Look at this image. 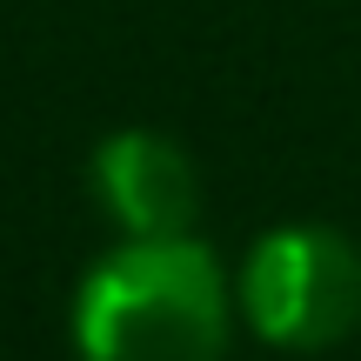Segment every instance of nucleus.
I'll use <instances>...</instances> for the list:
<instances>
[{
	"label": "nucleus",
	"mask_w": 361,
	"mask_h": 361,
	"mask_svg": "<svg viewBox=\"0 0 361 361\" xmlns=\"http://www.w3.org/2000/svg\"><path fill=\"white\" fill-rule=\"evenodd\" d=\"M234 274L201 234L121 241L74 288V355L80 361H228L234 341Z\"/></svg>",
	"instance_id": "obj_1"
},
{
	"label": "nucleus",
	"mask_w": 361,
	"mask_h": 361,
	"mask_svg": "<svg viewBox=\"0 0 361 361\" xmlns=\"http://www.w3.org/2000/svg\"><path fill=\"white\" fill-rule=\"evenodd\" d=\"M234 314L281 355H328L361 328V247L328 221L255 234L234 268Z\"/></svg>",
	"instance_id": "obj_2"
},
{
	"label": "nucleus",
	"mask_w": 361,
	"mask_h": 361,
	"mask_svg": "<svg viewBox=\"0 0 361 361\" xmlns=\"http://www.w3.org/2000/svg\"><path fill=\"white\" fill-rule=\"evenodd\" d=\"M87 188L121 241H180L201 214V174L188 147L154 128H114L87 161Z\"/></svg>",
	"instance_id": "obj_3"
}]
</instances>
